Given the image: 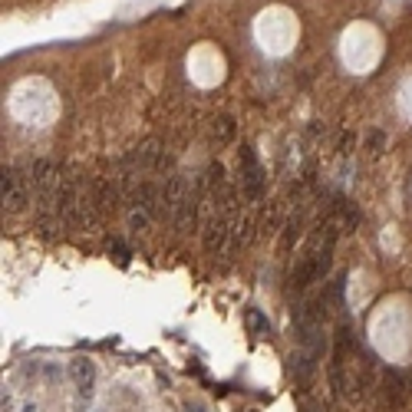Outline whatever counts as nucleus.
Segmentation results:
<instances>
[{"mask_svg":"<svg viewBox=\"0 0 412 412\" xmlns=\"http://www.w3.org/2000/svg\"><path fill=\"white\" fill-rule=\"evenodd\" d=\"M366 146H369V152H383V146H386V135H383V133H369Z\"/></svg>","mask_w":412,"mask_h":412,"instance_id":"12","label":"nucleus"},{"mask_svg":"<svg viewBox=\"0 0 412 412\" xmlns=\"http://www.w3.org/2000/svg\"><path fill=\"white\" fill-rule=\"evenodd\" d=\"M215 139H218V142H231V139H235V119L221 116L218 122H215Z\"/></svg>","mask_w":412,"mask_h":412,"instance_id":"10","label":"nucleus"},{"mask_svg":"<svg viewBox=\"0 0 412 412\" xmlns=\"http://www.w3.org/2000/svg\"><path fill=\"white\" fill-rule=\"evenodd\" d=\"M241 188H244L248 202H261V195H264V168L251 146L241 148Z\"/></svg>","mask_w":412,"mask_h":412,"instance_id":"2","label":"nucleus"},{"mask_svg":"<svg viewBox=\"0 0 412 412\" xmlns=\"http://www.w3.org/2000/svg\"><path fill=\"white\" fill-rule=\"evenodd\" d=\"M317 360H320V356H313L310 350H304V346L294 353V376L300 380V383H307L310 376L317 373Z\"/></svg>","mask_w":412,"mask_h":412,"instance_id":"7","label":"nucleus"},{"mask_svg":"<svg viewBox=\"0 0 412 412\" xmlns=\"http://www.w3.org/2000/svg\"><path fill=\"white\" fill-rule=\"evenodd\" d=\"M70 380L76 383V389H79L83 396H92V383H96V366H92V360H86V356L70 360Z\"/></svg>","mask_w":412,"mask_h":412,"instance_id":"5","label":"nucleus"},{"mask_svg":"<svg viewBox=\"0 0 412 412\" xmlns=\"http://www.w3.org/2000/svg\"><path fill=\"white\" fill-rule=\"evenodd\" d=\"M383 396L393 402V406H399L402 402V396H406V376L399 373V369H386L383 376Z\"/></svg>","mask_w":412,"mask_h":412,"instance_id":"6","label":"nucleus"},{"mask_svg":"<svg viewBox=\"0 0 412 412\" xmlns=\"http://www.w3.org/2000/svg\"><path fill=\"white\" fill-rule=\"evenodd\" d=\"M340 231H356V224H360V208L350 202V198H343V195H337L333 202H330V218Z\"/></svg>","mask_w":412,"mask_h":412,"instance_id":"4","label":"nucleus"},{"mask_svg":"<svg viewBox=\"0 0 412 412\" xmlns=\"http://www.w3.org/2000/svg\"><path fill=\"white\" fill-rule=\"evenodd\" d=\"M231 231H235L231 218H228L224 211H215V215L208 218L205 231H202V244H205L208 254H218V251H224V244H228Z\"/></svg>","mask_w":412,"mask_h":412,"instance_id":"3","label":"nucleus"},{"mask_svg":"<svg viewBox=\"0 0 412 412\" xmlns=\"http://www.w3.org/2000/svg\"><path fill=\"white\" fill-rule=\"evenodd\" d=\"M185 412H205V406H202V402H188V406H185Z\"/></svg>","mask_w":412,"mask_h":412,"instance_id":"15","label":"nucleus"},{"mask_svg":"<svg viewBox=\"0 0 412 412\" xmlns=\"http://www.w3.org/2000/svg\"><path fill=\"white\" fill-rule=\"evenodd\" d=\"M0 195H3V211H10V215L27 208L33 192H30V182H27V175H23V168L3 165V172H0Z\"/></svg>","mask_w":412,"mask_h":412,"instance_id":"1","label":"nucleus"},{"mask_svg":"<svg viewBox=\"0 0 412 412\" xmlns=\"http://www.w3.org/2000/svg\"><path fill=\"white\" fill-rule=\"evenodd\" d=\"M304 237V211H297L294 218L284 224V237H280V248L284 251H294V244Z\"/></svg>","mask_w":412,"mask_h":412,"instance_id":"8","label":"nucleus"},{"mask_svg":"<svg viewBox=\"0 0 412 412\" xmlns=\"http://www.w3.org/2000/svg\"><path fill=\"white\" fill-rule=\"evenodd\" d=\"M244 324L251 326V333H254V337H271V333H274L271 320H267V317H264V313H261L257 307H248V310H244Z\"/></svg>","mask_w":412,"mask_h":412,"instance_id":"9","label":"nucleus"},{"mask_svg":"<svg viewBox=\"0 0 412 412\" xmlns=\"http://www.w3.org/2000/svg\"><path fill=\"white\" fill-rule=\"evenodd\" d=\"M353 135H343V139H340V152H343V155H346V152H350V148H353Z\"/></svg>","mask_w":412,"mask_h":412,"instance_id":"14","label":"nucleus"},{"mask_svg":"<svg viewBox=\"0 0 412 412\" xmlns=\"http://www.w3.org/2000/svg\"><path fill=\"white\" fill-rule=\"evenodd\" d=\"M109 257H116L119 264H129V257H133V254H129V248H126L122 241H112V244H109Z\"/></svg>","mask_w":412,"mask_h":412,"instance_id":"11","label":"nucleus"},{"mask_svg":"<svg viewBox=\"0 0 412 412\" xmlns=\"http://www.w3.org/2000/svg\"><path fill=\"white\" fill-rule=\"evenodd\" d=\"M129 224H133L135 231H142V228L148 224V215H146V211H133V218H129Z\"/></svg>","mask_w":412,"mask_h":412,"instance_id":"13","label":"nucleus"}]
</instances>
